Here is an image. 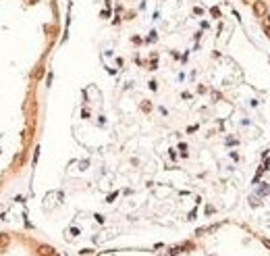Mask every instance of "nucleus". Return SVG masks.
I'll use <instances>...</instances> for the list:
<instances>
[{
  "label": "nucleus",
  "mask_w": 270,
  "mask_h": 256,
  "mask_svg": "<svg viewBox=\"0 0 270 256\" xmlns=\"http://www.w3.org/2000/svg\"><path fill=\"white\" fill-rule=\"evenodd\" d=\"M262 27H264V34L270 38V17H268V15H264V17H262Z\"/></svg>",
  "instance_id": "nucleus-3"
},
{
  "label": "nucleus",
  "mask_w": 270,
  "mask_h": 256,
  "mask_svg": "<svg viewBox=\"0 0 270 256\" xmlns=\"http://www.w3.org/2000/svg\"><path fill=\"white\" fill-rule=\"evenodd\" d=\"M8 242H11V240H8V235H0V248H7Z\"/></svg>",
  "instance_id": "nucleus-4"
},
{
  "label": "nucleus",
  "mask_w": 270,
  "mask_h": 256,
  "mask_svg": "<svg viewBox=\"0 0 270 256\" xmlns=\"http://www.w3.org/2000/svg\"><path fill=\"white\" fill-rule=\"evenodd\" d=\"M262 244L266 246V248H270V240H264V237H262Z\"/></svg>",
  "instance_id": "nucleus-5"
},
{
  "label": "nucleus",
  "mask_w": 270,
  "mask_h": 256,
  "mask_svg": "<svg viewBox=\"0 0 270 256\" xmlns=\"http://www.w3.org/2000/svg\"><path fill=\"white\" fill-rule=\"evenodd\" d=\"M38 252H40V256H52L54 254V248H52V246H40Z\"/></svg>",
  "instance_id": "nucleus-2"
},
{
  "label": "nucleus",
  "mask_w": 270,
  "mask_h": 256,
  "mask_svg": "<svg viewBox=\"0 0 270 256\" xmlns=\"http://www.w3.org/2000/svg\"><path fill=\"white\" fill-rule=\"evenodd\" d=\"M254 13H256L258 17H264V15L268 13V8H266V4H264L262 0H256V2H254Z\"/></svg>",
  "instance_id": "nucleus-1"
}]
</instances>
